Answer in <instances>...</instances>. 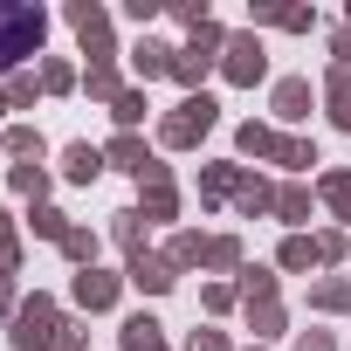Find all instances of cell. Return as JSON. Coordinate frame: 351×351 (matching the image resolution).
<instances>
[{
	"instance_id": "cell-1",
	"label": "cell",
	"mask_w": 351,
	"mask_h": 351,
	"mask_svg": "<svg viewBox=\"0 0 351 351\" xmlns=\"http://www.w3.org/2000/svg\"><path fill=\"white\" fill-rule=\"evenodd\" d=\"M62 330H69V317H62L49 296H28V303L14 310V351H56Z\"/></svg>"
},
{
	"instance_id": "cell-2",
	"label": "cell",
	"mask_w": 351,
	"mask_h": 351,
	"mask_svg": "<svg viewBox=\"0 0 351 351\" xmlns=\"http://www.w3.org/2000/svg\"><path fill=\"white\" fill-rule=\"evenodd\" d=\"M214 117H221V104L200 90V97H186L180 110H172L165 124H158V145H172V152H186V145H200L207 131H214Z\"/></svg>"
},
{
	"instance_id": "cell-3",
	"label": "cell",
	"mask_w": 351,
	"mask_h": 351,
	"mask_svg": "<svg viewBox=\"0 0 351 351\" xmlns=\"http://www.w3.org/2000/svg\"><path fill=\"white\" fill-rule=\"evenodd\" d=\"M42 8H0V69H14L21 56L42 49Z\"/></svg>"
},
{
	"instance_id": "cell-4",
	"label": "cell",
	"mask_w": 351,
	"mask_h": 351,
	"mask_svg": "<svg viewBox=\"0 0 351 351\" xmlns=\"http://www.w3.org/2000/svg\"><path fill=\"white\" fill-rule=\"evenodd\" d=\"M104 165H124V172H138V186H145V180H172V172H165V165L145 152V138H138V131H117V138L104 145Z\"/></svg>"
},
{
	"instance_id": "cell-5",
	"label": "cell",
	"mask_w": 351,
	"mask_h": 351,
	"mask_svg": "<svg viewBox=\"0 0 351 351\" xmlns=\"http://www.w3.org/2000/svg\"><path fill=\"white\" fill-rule=\"evenodd\" d=\"M221 69H228V83H262L269 56H262V42H255V35H234V42L221 49Z\"/></svg>"
},
{
	"instance_id": "cell-6",
	"label": "cell",
	"mask_w": 351,
	"mask_h": 351,
	"mask_svg": "<svg viewBox=\"0 0 351 351\" xmlns=\"http://www.w3.org/2000/svg\"><path fill=\"white\" fill-rule=\"evenodd\" d=\"M124 282H138L145 296H165L172 282H180V269H172L165 255H131V262H124Z\"/></svg>"
},
{
	"instance_id": "cell-7",
	"label": "cell",
	"mask_w": 351,
	"mask_h": 351,
	"mask_svg": "<svg viewBox=\"0 0 351 351\" xmlns=\"http://www.w3.org/2000/svg\"><path fill=\"white\" fill-rule=\"evenodd\" d=\"M117 289H124V276H110V269H83L69 296H76V310H110V303H117Z\"/></svg>"
},
{
	"instance_id": "cell-8",
	"label": "cell",
	"mask_w": 351,
	"mask_h": 351,
	"mask_svg": "<svg viewBox=\"0 0 351 351\" xmlns=\"http://www.w3.org/2000/svg\"><path fill=\"white\" fill-rule=\"evenodd\" d=\"M69 28L83 35L90 62H110V21H104V8H69Z\"/></svg>"
},
{
	"instance_id": "cell-9",
	"label": "cell",
	"mask_w": 351,
	"mask_h": 351,
	"mask_svg": "<svg viewBox=\"0 0 351 351\" xmlns=\"http://www.w3.org/2000/svg\"><path fill=\"white\" fill-rule=\"evenodd\" d=\"M310 104H317V90H310L303 76H282V83H276V117H282V124L310 117Z\"/></svg>"
},
{
	"instance_id": "cell-10",
	"label": "cell",
	"mask_w": 351,
	"mask_h": 351,
	"mask_svg": "<svg viewBox=\"0 0 351 351\" xmlns=\"http://www.w3.org/2000/svg\"><path fill=\"white\" fill-rule=\"evenodd\" d=\"M138 214H145V221H172V214H180L172 180H145V186H138Z\"/></svg>"
},
{
	"instance_id": "cell-11",
	"label": "cell",
	"mask_w": 351,
	"mask_h": 351,
	"mask_svg": "<svg viewBox=\"0 0 351 351\" xmlns=\"http://www.w3.org/2000/svg\"><path fill=\"white\" fill-rule=\"evenodd\" d=\"M97 172H104V152H97V145H69V152H62V180H76V186H90Z\"/></svg>"
},
{
	"instance_id": "cell-12",
	"label": "cell",
	"mask_w": 351,
	"mask_h": 351,
	"mask_svg": "<svg viewBox=\"0 0 351 351\" xmlns=\"http://www.w3.org/2000/svg\"><path fill=\"white\" fill-rule=\"evenodd\" d=\"M214 69V56L207 49H172V76L186 83V97H200V76Z\"/></svg>"
},
{
	"instance_id": "cell-13",
	"label": "cell",
	"mask_w": 351,
	"mask_h": 351,
	"mask_svg": "<svg viewBox=\"0 0 351 351\" xmlns=\"http://www.w3.org/2000/svg\"><path fill=\"white\" fill-rule=\"evenodd\" d=\"M131 69H138V76H145V83H152V76H172V49H165V42H152V35H145V42H138V49H131Z\"/></svg>"
},
{
	"instance_id": "cell-14",
	"label": "cell",
	"mask_w": 351,
	"mask_h": 351,
	"mask_svg": "<svg viewBox=\"0 0 351 351\" xmlns=\"http://www.w3.org/2000/svg\"><path fill=\"white\" fill-rule=\"evenodd\" d=\"M110 241L124 248V262H131V255H145V214H138V207H124V214L110 221Z\"/></svg>"
},
{
	"instance_id": "cell-15",
	"label": "cell",
	"mask_w": 351,
	"mask_h": 351,
	"mask_svg": "<svg viewBox=\"0 0 351 351\" xmlns=\"http://www.w3.org/2000/svg\"><path fill=\"white\" fill-rule=\"evenodd\" d=\"M241 180H248L241 165H207L200 172V200H228V193H241Z\"/></svg>"
},
{
	"instance_id": "cell-16",
	"label": "cell",
	"mask_w": 351,
	"mask_h": 351,
	"mask_svg": "<svg viewBox=\"0 0 351 351\" xmlns=\"http://www.w3.org/2000/svg\"><path fill=\"white\" fill-rule=\"evenodd\" d=\"M124 351H165V324L158 317H131L124 324Z\"/></svg>"
},
{
	"instance_id": "cell-17",
	"label": "cell",
	"mask_w": 351,
	"mask_h": 351,
	"mask_svg": "<svg viewBox=\"0 0 351 351\" xmlns=\"http://www.w3.org/2000/svg\"><path fill=\"white\" fill-rule=\"evenodd\" d=\"M83 90H90L97 104H117V97H124V83H117V62H90V76H83Z\"/></svg>"
},
{
	"instance_id": "cell-18",
	"label": "cell",
	"mask_w": 351,
	"mask_h": 351,
	"mask_svg": "<svg viewBox=\"0 0 351 351\" xmlns=\"http://www.w3.org/2000/svg\"><path fill=\"white\" fill-rule=\"evenodd\" d=\"M234 145H241V158H276V145H282V138H276L269 124H241V131H234Z\"/></svg>"
},
{
	"instance_id": "cell-19",
	"label": "cell",
	"mask_w": 351,
	"mask_h": 351,
	"mask_svg": "<svg viewBox=\"0 0 351 351\" xmlns=\"http://www.w3.org/2000/svg\"><path fill=\"white\" fill-rule=\"evenodd\" d=\"M234 207L255 221V214H276V186L269 180H241V193H234Z\"/></svg>"
},
{
	"instance_id": "cell-20",
	"label": "cell",
	"mask_w": 351,
	"mask_h": 351,
	"mask_svg": "<svg viewBox=\"0 0 351 351\" xmlns=\"http://www.w3.org/2000/svg\"><path fill=\"white\" fill-rule=\"evenodd\" d=\"M56 248H62V255H69L76 269H97V234H90V228H69V234H62Z\"/></svg>"
},
{
	"instance_id": "cell-21",
	"label": "cell",
	"mask_w": 351,
	"mask_h": 351,
	"mask_svg": "<svg viewBox=\"0 0 351 351\" xmlns=\"http://www.w3.org/2000/svg\"><path fill=\"white\" fill-rule=\"evenodd\" d=\"M165 262H172V269H193V262H207V234H172Z\"/></svg>"
},
{
	"instance_id": "cell-22",
	"label": "cell",
	"mask_w": 351,
	"mask_h": 351,
	"mask_svg": "<svg viewBox=\"0 0 351 351\" xmlns=\"http://www.w3.org/2000/svg\"><path fill=\"white\" fill-rule=\"evenodd\" d=\"M145 110H152V104H145V90H124V97L110 104V117H117V131H138V124H145Z\"/></svg>"
},
{
	"instance_id": "cell-23",
	"label": "cell",
	"mask_w": 351,
	"mask_h": 351,
	"mask_svg": "<svg viewBox=\"0 0 351 351\" xmlns=\"http://www.w3.org/2000/svg\"><path fill=\"white\" fill-rule=\"evenodd\" d=\"M276 165H289V172H310V165H317V145H310V138H282V145H276Z\"/></svg>"
},
{
	"instance_id": "cell-24",
	"label": "cell",
	"mask_w": 351,
	"mask_h": 351,
	"mask_svg": "<svg viewBox=\"0 0 351 351\" xmlns=\"http://www.w3.org/2000/svg\"><path fill=\"white\" fill-rule=\"evenodd\" d=\"M310 303H317V310H351V282H344V276H324V282L310 289Z\"/></svg>"
},
{
	"instance_id": "cell-25",
	"label": "cell",
	"mask_w": 351,
	"mask_h": 351,
	"mask_svg": "<svg viewBox=\"0 0 351 351\" xmlns=\"http://www.w3.org/2000/svg\"><path fill=\"white\" fill-rule=\"evenodd\" d=\"M8 186H14V193H28V200L42 207V193H49V172H42V165H14V172H8Z\"/></svg>"
},
{
	"instance_id": "cell-26",
	"label": "cell",
	"mask_w": 351,
	"mask_h": 351,
	"mask_svg": "<svg viewBox=\"0 0 351 351\" xmlns=\"http://www.w3.org/2000/svg\"><path fill=\"white\" fill-rule=\"evenodd\" d=\"M317 193H324V200L351 221V172H324V180H317Z\"/></svg>"
},
{
	"instance_id": "cell-27",
	"label": "cell",
	"mask_w": 351,
	"mask_h": 351,
	"mask_svg": "<svg viewBox=\"0 0 351 351\" xmlns=\"http://www.w3.org/2000/svg\"><path fill=\"white\" fill-rule=\"evenodd\" d=\"M241 303H276V276L269 269H241Z\"/></svg>"
},
{
	"instance_id": "cell-28",
	"label": "cell",
	"mask_w": 351,
	"mask_h": 351,
	"mask_svg": "<svg viewBox=\"0 0 351 351\" xmlns=\"http://www.w3.org/2000/svg\"><path fill=\"white\" fill-rule=\"evenodd\" d=\"M8 152L14 158H42V131L35 124H8Z\"/></svg>"
},
{
	"instance_id": "cell-29",
	"label": "cell",
	"mask_w": 351,
	"mask_h": 351,
	"mask_svg": "<svg viewBox=\"0 0 351 351\" xmlns=\"http://www.w3.org/2000/svg\"><path fill=\"white\" fill-rule=\"evenodd\" d=\"M276 214L282 221H310V186H282L276 193Z\"/></svg>"
},
{
	"instance_id": "cell-30",
	"label": "cell",
	"mask_w": 351,
	"mask_h": 351,
	"mask_svg": "<svg viewBox=\"0 0 351 351\" xmlns=\"http://www.w3.org/2000/svg\"><path fill=\"white\" fill-rule=\"evenodd\" d=\"M207 269H241V241L234 234H214L207 241Z\"/></svg>"
},
{
	"instance_id": "cell-31",
	"label": "cell",
	"mask_w": 351,
	"mask_h": 351,
	"mask_svg": "<svg viewBox=\"0 0 351 351\" xmlns=\"http://www.w3.org/2000/svg\"><path fill=\"white\" fill-rule=\"evenodd\" d=\"M276 262H282V269H310V262H317V241H310V234H289Z\"/></svg>"
},
{
	"instance_id": "cell-32",
	"label": "cell",
	"mask_w": 351,
	"mask_h": 351,
	"mask_svg": "<svg viewBox=\"0 0 351 351\" xmlns=\"http://www.w3.org/2000/svg\"><path fill=\"white\" fill-rule=\"evenodd\" d=\"M248 324L255 337H282V303H248Z\"/></svg>"
},
{
	"instance_id": "cell-33",
	"label": "cell",
	"mask_w": 351,
	"mask_h": 351,
	"mask_svg": "<svg viewBox=\"0 0 351 351\" xmlns=\"http://www.w3.org/2000/svg\"><path fill=\"white\" fill-rule=\"evenodd\" d=\"M42 90H56V97L76 90V69H69V62H42Z\"/></svg>"
},
{
	"instance_id": "cell-34",
	"label": "cell",
	"mask_w": 351,
	"mask_h": 351,
	"mask_svg": "<svg viewBox=\"0 0 351 351\" xmlns=\"http://www.w3.org/2000/svg\"><path fill=\"white\" fill-rule=\"evenodd\" d=\"M35 234H42V241H62V234H69V221H62L56 207H35Z\"/></svg>"
},
{
	"instance_id": "cell-35",
	"label": "cell",
	"mask_w": 351,
	"mask_h": 351,
	"mask_svg": "<svg viewBox=\"0 0 351 351\" xmlns=\"http://www.w3.org/2000/svg\"><path fill=\"white\" fill-rule=\"evenodd\" d=\"M234 296H241L234 282H207V289H200V303H207L214 317H221V310H234Z\"/></svg>"
},
{
	"instance_id": "cell-36",
	"label": "cell",
	"mask_w": 351,
	"mask_h": 351,
	"mask_svg": "<svg viewBox=\"0 0 351 351\" xmlns=\"http://www.w3.org/2000/svg\"><path fill=\"white\" fill-rule=\"evenodd\" d=\"M14 262H21V241H14V221H8V214H0V269H8V276H14Z\"/></svg>"
},
{
	"instance_id": "cell-37",
	"label": "cell",
	"mask_w": 351,
	"mask_h": 351,
	"mask_svg": "<svg viewBox=\"0 0 351 351\" xmlns=\"http://www.w3.org/2000/svg\"><path fill=\"white\" fill-rule=\"evenodd\" d=\"M344 248H351V241H344L337 228H330V234H317V262H344Z\"/></svg>"
},
{
	"instance_id": "cell-38",
	"label": "cell",
	"mask_w": 351,
	"mask_h": 351,
	"mask_svg": "<svg viewBox=\"0 0 351 351\" xmlns=\"http://www.w3.org/2000/svg\"><path fill=\"white\" fill-rule=\"evenodd\" d=\"M186 351H234V344H228L221 330H193V337H186Z\"/></svg>"
},
{
	"instance_id": "cell-39",
	"label": "cell",
	"mask_w": 351,
	"mask_h": 351,
	"mask_svg": "<svg viewBox=\"0 0 351 351\" xmlns=\"http://www.w3.org/2000/svg\"><path fill=\"white\" fill-rule=\"evenodd\" d=\"M35 90H42V76H14V83H8V97H14V104H35Z\"/></svg>"
},
{
	"instance_id": "cell-40",
	"label": "cell",
	"mask_w": 351,
	"mask_h": 351,
	"mask_svg": "<svg viewBox=\"0 0 351 351\" xmlns=\"http://www.w3.org/2000/svg\"><path fill=\"white\" fill-rule=\"evenodd\" d=\"M296 351H337V344H330V330H303V337H296Z\"/></svg>"
},
{
	"instance_id": "cell-41",
	"label": "cell",
	"mask_w": 351,
	"mask_h": 351,
	"mask_svg": "<svg viewBox=\"0 0 351 351\" xmlns=\"http://www.w3.org/2000/svg\"><path fill=\"white\" fill-rule=\"evenodd\" d=\"M8 110H14V97H8V90H0V117H8Z\"/></svg>"
}]
</instances>
